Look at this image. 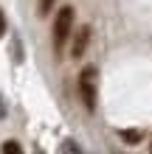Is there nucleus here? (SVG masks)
Listing matches in <instances>:
<instances>
[{
  "label": "nucleus",
  "mask_w": 152,
  "mask_h": 154,
  "mask_svg": "<svg viewBox=\"0 0 152 154\" xmlns=\"http://www.w3.org/2000/svg\"><path fill=\"white\" fill-rule=\"evenodd\" d=\"M96 79H99V70L93 65H87L79 73V95H82V104L87 106V112L96 109Z\"/></svg>",
  "instance_id": "obj_1"
},
{
  "label": "nucleus",
  "mask_w": 152,
  "mask_h": 154,
  "mask_svg": "<svg viewBox=\"0 0 152 154\" xmlns=\"http://www.w3.org/2000/svg\"><path fill=\"white\" fill-rule=\"evenodd\" d=\"M70 28H73V8L65 6L53 20V48H57V53H62L65 42L70 39Z\"/></svg>",
  "instance_id": "obj_2"
},
{
  "label": "nucleus",
  "mask_w": 152,
  "mask_h": 154,
  "mask_svg": "<svg viewBox=\"0 0 152 154\" xmlns=\"http://www.w3.org/2000/svg\"><path fill=\"white\" fill-rule=\"evenodd\" d=\"M87 45H90V28H87V25H82V28L73 34L70 56H73V59H82V56H85V51H87Z\"/></svg>",
  "instance_id": "obj_3"
},
{
  "label": "nucleus",
  "mask_w": 152,
  "mask_h": 154,
  "mask_svg": "<svg viewBox=\"0 0 152 154\" xmlns=\"http://www.w3.org/2000/svg\"><path fill=\"white\" fill-rule=\"evenodd\" d=\"M118 134H121V140H124V143H132V146L141 140V132H138V129H121Z\"/></svg>",
  "instance_id": "obj_4"
},
{
  "label": "nucleus",
  "mask_w": 152,
  "mask_h": 154,
  "mask_svg": "<svg viewBox=\"0 0 152 154\" xmlns=\"http://www.w3.org/2000/svg\"><path fill=\"white\" fill-rule=\"evenodd\" d=\"M62 154H82V149H79L76 140H65L62 143Z\"/></svg>",
  "instance_id": "obj_5"
},
{
  "label": "nucleus",
  "mask_w": 152,
  "mask_h": 154,
  "mask_svg": "<svg viewBox=\"0 0 152 154\" xmlns=\"http://www.w3.org/2000/svg\"><path fill=\"white\" fill-rule=\"evenodd\" d=\"M3 154H23V149H20L17 140H6L3 143Z\"/></svg>",
  "instance_id": "obj_6"
},
{
  "label": "nucleus",
  "mask_w": 152,
  "mask_h": 154,
  "mask_svg": "<svg viewBox=\"0 0 152 154\" xmlns=\"http://www.w3.org/2000/svg\"><path fill=\"white\" fill-rule=\"evenodd\" d=\"M51 8H53V0H40V17H45Z\"/></svg>",
  "instance_id": "obj_7"
},
{
  "label": "nucleus",
  "mask_w": 152,
  "mask_h": 154,
  "mask_svg": "<svg viewBox=\"0 0 152 154\" xmlns=\"http://www.w3.org/2000/svg\"><path fill=\"white\" fill-rule=\"evenodd\" d=\"M6 34V14H3V8H0V37Z\"/></svg>",
  "instance_id": "obj_8"
},
{
  "label": "nucleus",
  "mask_w": 152,
  "mask_h": 154,
  "mask_svg": "<svg viewBox=\"0 0 152 154\" xmlns=\"http://www.w3.org/2000/svg\"><path fill=\"white\" fill-rule=\"evenodd\" d=\"M6 115V106H3V98H0V118Z\"/></svg>",
  "instance_id": "obj_9"
}]
</instances>
